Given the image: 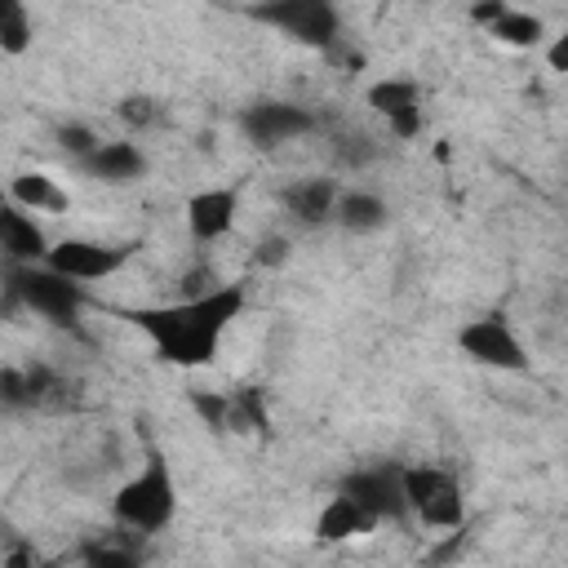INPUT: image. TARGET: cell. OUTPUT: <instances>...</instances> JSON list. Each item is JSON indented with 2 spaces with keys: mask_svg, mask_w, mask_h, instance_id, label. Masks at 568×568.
Returning <instances> with one entry per match:
<instances>
[{
  "mask_svg": "<svg viewBox=\"0 0 568 568\" xmlns=\"http://www.w3.org/2000/svg\"><path fill=\"white\" fill-rule=\"evenodd\" d=\"M240 124H244V133H248L253 146L271 151V146H280V142H293V138L311 133L320 120H315V111H306V106H297V102H253Z\"/></svg>",
  "mask_w": 568,
  "mask_h": 568,
  "instance_id": "cell-9",
  "label": "cell"
},
{
  "mask_svg": "<svg viewBox=\"0 0 568 568\" xmlns=\"http://www.w3.org/2000/svg\"><path fill=\"white\" fill-rule=\"evenodd\" d=\"M0 395L9 408H31V395H27V373L22 368H4L0 373Z\"/></svg>",
  "mask_w": 568,
  "mask_h": 568,
  "instance_id": "cell-25",
  "label": "cell"
},
{
  "mask_svg": "<svg viewBox=\"0 0 568 568\" xmlns=\"http://www.w3.org/2000/svg\"><path fill=\"white\" fill-rule=\"evenodd\" d=\"M342 497H351L359 510H368L377 524L382 519H399L408 510V497H404V466H364V470H351L342 484H337Z\"/></svg>",
  "mask_w": 568,
  "mask_h": 568,
  "instance_id": "cell-7",
  "label": "cell"
},
{
  "mask_svg": "<svg viewBox=\"0 0 568 568\" xmlns=\"http://www.w3.org/2000/svg\"><path fill=\"white\" fill-rule=\"evenodd\" d=\"M457 346H462L475 364H484V368H497V373H528V351H524V342L515 337V328L506 324L501 311L470 320V324L457 333Z\"/></svg>",
  "mask_w": 568,
  "mask_h": 568,
  "instance_id": "cell-6",
  "label": "cell"
},
{
  "mask_svg": "<svg viewBox=\"0 0 568 568\" xmlns=\"http://www.w3.org/2000/svg\"><path fill=\"white\" fill-rule=\"evenodd\" d=\"M501 13H506V4H501V0H488V4H475V9H470V18H475V22H484V27H493Z\"/></svg>",
  "mask_w": 568,
  "mask_h": 568,
  "instance_id": "cell-29",
  "label": "cell"
},
{
  "mask_svg": "<svg viewBox=\"0 0 568 568\" xmlns=\"http://www.w3.org/2000/svg\"><path fill=\"white\" fill-rule=\"evenodd\" d=\"M248 293L244 284H222L204 297H178L169 306H138V311H124L155 346V355L164 364H178V368H200V364H213L217 346H222V333L240 320Z\"/></svg>",
  "mask_w": 568,
  "mask_h": 568,
  "instance_id": "cell-1",
  "label": "cell"
},
{
  "mask_svg": "<svg viewBox=\"0 0 568 568\" xmlns=\"http://www.w3.org/2000/svg\"><path fill=\"white\" fill-rule=\"evenodd\" d=\"M337 186L333 178H297L284 186V209L293 213V222L302 226H324L337 217Z\"/></svg>",
  "mask_w": 568,
  "mask_h": 568,
  "instance_id": "cell-13",
  "label": "cell"
},
{
  "mask_svg": "<svg viewBox=\"0 0 568 568\" xmlns=\"http://www.w3.org/2000/svg\"><path fill=\"white\" fill-rule=\"evenodd\" d=\"M404 497L408 510L426 524V528H462L466 519V497H462V479L448 466H404Z\"/></svg>",
  "mask_w": 568,
  "mask_h": 568,
  "instance_id": "cell-4",
  "label": "cell"
},
{
  "mask_svg": "<svg viewBox=\"0 0 568 568\" xmlns=\"http://www.w3.org/2000/svg\"><path fill=\"white\" fill-rule=\"evenodd\" d=\"M546 62H550V71H564L568 75V27L555 36V44L546 49Z\"/></svg>",
  "mask_w": 568,
  "mask_h": 568,
  "instance_id": "cell-28",
  "label": "cell"
},
{
  "mask_svg": "<svg viewBox=\"0 0 568 568\" xmlns=\"http://www.w3.org/2000/svg\"><path fill=\"white\" fill-rule=\"evenodd\" d=\"M541 31H546V27H541V18H537V13H528V9H510V4H506V13L488 27V36H493V40L515 44V49H532V44L541 40Z\"/></svg>",
  "mask_w": 568,
  "mask_h": 568,
  "instance_id": "cell-19",
  "label": "cell"
},
{
  "mask_svg": "<svg viewBox=\"0 0 568 568\" xmlns=\"http://www.w3.org/2000/svg\"><path fill=\"white\" fill-rule=\"evenodd\" d=\"M31 13H27V4H18V0H9L4 9H0V49L9 53V58H18L27 44H31Z\"/></svg>",
  "mask_w": 568,
  "mask_h": 568,
  "instance_id": "cell-20",
  "label": "cell"
},
{
  "mask_svg": "<svg viewBox=\"0 0 568 568\" xmlns=\"http://www.w3.org/2000/svg\"><path fill=\"white\" fill-rule=\"evenodd\" d=\"M120 120H124V124H133V129H151V124L160 120V106H155L151 98L133 93V98H124V102H120Z\"/></svg>",
  "mask_w": 568,
  "mask_h": 568,
  "instance_id": "cell-24",
  "label": "cell"
},
{
  "mask_svg": "<svg viewBox=\"0 0 568 568\" xmlns=\"http://www.w3.org/2000/svg\"><path fill=\"white\" fill-rule=\"evenodd\" d=\"M80 169H84L93 182L124 186V182H138V178L146 173V155H142L133 142H102Z\"/></svg>",
  "mask_w": 568,
  "mask_h": 568,
  "instance_id": "cell-14",
  "label": "cell"
},
{
  "mask_svg": "<svg viewBox=\"0 0 568 568\" xmlns=\"http://www.w3.org/2000/svg\"><path fill=\"white\" fill-rule=\"evenodd\" d=\"M58 146H62L75 164H84L102 142H98V138H93V129H84V124H62V129H58Z\"/></svg>",
  "mask_w": 568,
  "mask_h": 568,
  "instance_id": "cell-23",
  "label": "cell"
},
{
  "mask_svg": "<svg viewBox=\"0 0 568 568\" xmlns=\"http://www.w3.org/2000/svg\"><path fill=\"white\" fill-rule=\"evenodd\" d=\"M377 528V519L368 515V510H359L351 497H328V506L320 510V519H315V537L320 541H351V537H364V532H373Z\"/></svg>",
  "mask_w": 568,
  "mask_h": 568,
  "instance_id": "cell-15",
  "label": "cell"
},
{
  "mask_svg": "<svg viewBox=\"0 0 568 568\" xmlns=\"http://www.w3.org/2000/svg\"><path fill=\"white\" fill-rule=\"evenodd\" d=\"M0 244H4V257H9V266H44L49 262V240H44V231H40V222L27 213V209H18V204H9L4 213H0Z\"/></svg>",
  "mask_w": 568,
  "mask_h": 568,
  "instance_id": "cell-12",
  "label": "cell"
},
{
  "mask_svg": "<svg viewBox=\"0 0 568 568\" xmlns=\"http://www.w3.org/2000/svg\"><path fill=\"white\" fill-rule=\"evenodd\" d=\"M84 302H89V297H84V284L58 275L53 266H9L4 315H13L18 306H27V311H36L40 320H49V324L75 333Z\"/></svg>",
  "mask_w": 568,
  "mask_h": 568,
  "instance_id": "cell-3",
  "label": "cell"
},
{
  "mask_svg": "<svg viewBox=\"0 0 568 568\" xmlns=\"http://www.w3.org/2000/svg\"><path fill=\"white\" fill-rule=\"evenodd\" d=\"M191 408H195V417H200L209 430H231V395L191 386Z\"/></svg>",
  "mask_w": 568,
  "mask_h": 568,
  "instance_id": "cell-21",
  "label": "cell"
},
{
  "mask_svg": "<svg viewBox=\"0 0 568 568\" xmlns=\"http://www.w3.org/2000/svg\"><path fill=\"white\" fill-rule=\"evenodd\" d=\"M337 142H342V146H337V160H342V164H355V169H359V164H368V160L377 155V146H373L368 138H337Z\"/></svg>",
  "mask_w": 568,
  "mask_h": 568,
  "instance_id": "cell-26",
  "label": "cell"
},
{
  "mask_svg": "<svg viewBox=\"0 0 568 568\" xmlns=\"http://www.w3.org/2000/svg\"><path fill=\"white\" fill-rule=\"evenodd\" d=\"M248 18L293 36L302 44H315V49H333L337 31H342V18L328 0H266V4H253Z\"/></svg>",
  "mask_w": 568,
  "mask_h": 568,
  "instance_id": "cell-5",
  "label": "cell"
},
{
  "mask_svg": "<svg viewBox=\"0 0 568 568\" xmlns=\"http://www.w3.org/2000/svg\"><path fill=\"white\" fill-rule=\"evenodd\" d=\"M173 510H178L173 470H169L164 453L151 448L146 462H142V470L129 475V479L115 488V497H111V515H115V524H124V528H133L138 537H146V532L169 528Z\"/></svg>",
  "mask_w": 568,
  "mask_h": 568,
  "instance_id": "cell-2",
  "label": "cell"
},
{
  "mask_svg": "<svg viewBox=\"0 0 568 568\" xmlns=\"http://www.w3.org/2000/svg\"><path fill=\"white\" fill-rule=\"evenodd\" d=\"M84 568H142V559H138L129 546L89 541V546H84Z\"/></svg>",
  "mask_w": 568,
  "mask_h": 568,
  "instance_id": "cell-22",
  "label": "cell"
},
{
  "mask_svg": "<svg viewBox=\"0 0 568 568\" xmlns=\"http://www.w3.org/2000/svg\"><path fill=\"white\" fill-rule=\"evenodd\" d=\"M9 204L27 209V213H62L67 209V191L44 173H18L9 182Z\"/></svg>",
  "mask_w": 568,
  "mask_h": 568,
  "instance_id": "cell-17",
  "label": "cell"
},
{
  "mask_svg": "<svg viewBox=\"0 0 568 568\" xmlns=\"http://www.w3.org/2000/svg\"><path fill=\"white\" fill-rule=\"evenodd\" d=\"M231 430L240 435H271V413L257 386H240L231 390Z\"/></svg>",
  "mask_w": 568,
  "mask_h": 568,
  "instance_id": "cell-18",
  "label": "cell"
},
{
  "mask_svg": "<svg viewBox=\"0 0 568 568\" xmlns=\"http://www.w3.org/2000/svg\"><path fill=\"white\" fill-rule=\"evenodd\" d=\"M284 257H288V240H284V235H266V240L257 244V253H253L257 266H280Z\"/></svg>",
  "mask_w": 568,
  "mask_h": 568,
  "instance_id": "cell-27",
  "label": "cell"
},
{
  "mask_svg": "<svg viewBox=\"0 0 568 568\" xmlns=\"http://www.w3.org/2000/svg\"><path fill=\"white\" fill-rule=\"evenodd\" d=\"M133 257V244H98V240H58L49 248V262L58 275L75 280V284H89V280H106L115 275L124 262Z\"/></svg>",
  "mask_w": 568,
  "mask_h": 568,
  "instance_id": "cell-8",
  "label": "cell"
},
{
  "mask_svg": "<svg viewBox=\"0 0 568 568\" xmlns=\"http://www.w3.org/2000/svg\"><path fill=\"white\" fill-rule=\"evenodd\" d=\"M386 217H390V209H386L382 195H373V191H346L337 200V217L333 222L342 231H351V235H373V231L386 226Z\"/></svg>",
  "mask_w": 568,
  "mask_h": 568,
  "instance_id": "cell-16",
  "label": "cell"
},
{
  "mask_svg": "<svg viewBox=\"0 0 568 568\" xmlns=\"http://www.w3.org/2000/svg\"><path fill=\"white\" fill-rule=\"evenodd\" d=\"M235 213H240V186H209V191H195V195L186 200L191 240H200V244L222 240V235L235 226Z\"/></svg>",
  "mask_w": 568,
  "mask_h": 568,
  "instance_id": "cell-11",
  "label": "cell"
},
{
  "mask_svg": "<svg viewBox=\"0 0 568 568\" xmlns=\"http://www.w3.org/2000/svg\"><path fill=\"white\" fill-rule=\"evenodd\" d=\"M368 106L390 124L395 138H417L422 133V89H417V80L390 75V80L368 84Z\"/></svg>",
  "mask_w": 568,
  "mask_h": 568,
  "instance_id": "cell-10",
  "label": "cell"
}]
</instances>
